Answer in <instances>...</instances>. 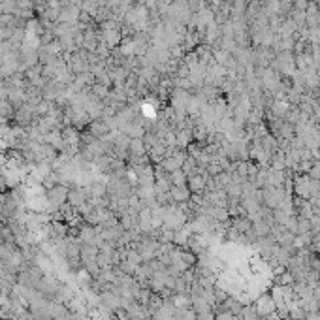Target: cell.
I'll return each mask as SVG.
<instances>
[{
	"label": "cell",
	"instance_id": "6da1fadb",
	"mask_svg": "<svg viewBox=\"0 0 320 320\" xmlns=\"http://www.w3.org/2000/svg\"><path fill=\"white\" fill-rule=\"evenodd\" d=\"M45 198H47V203H49V205H53L55 209H59V207H62V205L68 201V189H66L64 185H55V187H51V189L47 190Z\"/></svg>",
	"mask_w": 320,
	"mask_h": 320
},
{
	"label": "cell",
	"instance_id": "7a4b0ae2",
	"mask_svg": "<svg viewBox=\"0 0 320 320\" xmlns=\"http://www.w3.org/2000/svg\"><path fill=\"white\" fill-rule=\"evenodd\" d=\"M207 179H209L207 173H194V175H189L187 187L194 196H203L207 192Z\"/></svg>",
	"mask_w": 320,
	"mask_h": 320
},
{
	"label": "cell",
	"instance_id": "3957f363",
	"mask_svg": "<svg viewBox=\"0 0 320 320\" xmlns=\"http://www.w3.org/2000/svg\"><path fill=\"white\" fill-rule=\"evenodd\" d=\"M252 307H254V311H256L258 317H270V315H273V313L277 311V307H275V303H273L270 294H262V296H258V300L254 301Z\"/></svg>",
	"mask_w": 320,
	"mask_h": 320
},
{
	"label": "cell",
	"instance_id": "277c9868",
	"mask_svg": "<svg viewBox=\"0 0 320 320\" xmlns=\"http://www.w3.org/2000/svg\"><path fill=\"white\" fill-rule=\"evenodd\" d=\"M170 196L173 203H189L192 198V192L189 190V187H171Z\"/></svg>",
	"mask_w": 320,
	"mask_h": 320
},
{
	"label": "cell",
	"instance_id": "5b68a950",
	"mask_svg": "<svg viewBox=\"0 0 320 320\" xmlns=\"http://www.w3.org/2000/svg\"><path fill=\"white\" fill-rule=\"evenodd\" d=\"M85 200H87L85 190H81V189L68 190V205H72V207H83V205H85Z\"/></svg>",
	"mask_w": 320,
	"mask_h": 320
},
{
	"label": "cell",
	"instance_id": "8992f818",
	"mask_svg": "<svg viewBox=\"0 0 320 320\" xmlns=\"http://www.w3.org/2000/svg\"><path fill=\"white\" fill-rule=\"evenodd\" d=\"M168 179H170L171 187H187L189 175H187L183 170H177V171H171V173H168Z\"/></svg>",
	"mask_w": 320,
	"mask_h": 320
},
{
	"label": "cell",
	"instance_id": "52a82bcc",
	"mask_svg": "<svg viewBox=\"0 0 320 320\" xmlns=\"http://www.w3.org/2000/svg\"><path fill=\"white\" fill-rule=\"evenodd\" d=\"M13 117V106L8 100H0V119H11Z\"/></svg>",
	"mask_w": 320,
	"mask_h": 320
},
{
	"label": "cell",
	"instance_id": "ba28073f",
	"mask_svg": "<svg viewBox=\"0 0 320 320\" xmlns=\"http://www.w3.org/2000/svg\"><path fill=\"white\" fill-rule=\"evenodd\" d=\"M215 320H240V317L234 315L232 311L219 309V311H215Z\"/></svg>",
	"mask_w": 320,
	"mask_h": 320
}]
</instances>
